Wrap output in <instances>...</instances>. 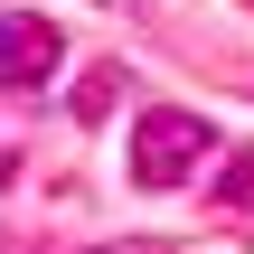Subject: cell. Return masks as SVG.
Here are the masks:
<instances>
[{
  "label": "cell",
  "mask_w": 254,
  "mask_h": 254,
  "mask_svg": "<svg viewBox=\"0 0 254 254\" xmlns=\"http://www.w3.org/2000/svg\"><path fill=\"white\" fill-rule=\"evenodd\" d=\"M47 66H57V28H47L38 9H9V85L28 94V85H38Z\"/></svg>",
  "instance_id": "obj_2"
},
{
  "label": "cell",
  "mask_w": 254,
  "mask_h": 254,
  "mask_svg": "<svg viewBox=\"0 0 254 254\" xmlns=\"http://www.w3.org/2000/svg\"><path fill=\"white\" fill-rule=\"evenodd\" d=\"M113 254H160V245H113Z\"/></svg>",
  "instance_id": "obj_3"
},
{
  "label": "cell",
  "mask_w": 254,
  "mask_h": 254,
  "mask_svg": "<svg viewBox=\"0 0 254 254\" xmlns=\"http://www.w3.org/2000/svg\"><path fill=\"white\" fill-rule=\"evenodd\" d=\"M207 151H217V123L160 104V113H141V132H132V179H141V189H179Z\"/></svg>",
  "instance_id": "obj_1"
}]
</instances>
